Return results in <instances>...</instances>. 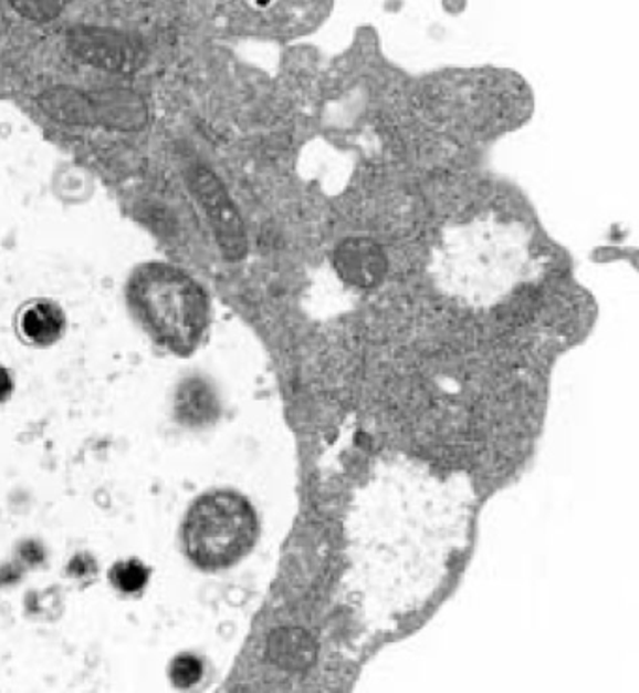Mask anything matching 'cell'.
<instances>
[{
	"label": "cell",
	"instance_id": "cell-1",
	"mask_svg": "<svg viewBox=\"0 0 639 693\" xmlns=\"http://www.w3.org/2000/svg\"><path fill=\"white\" fill-rule=\"evenodd\" d=\"M126 301L143 331L177 355L196 352L209 331L210 301L203 286L166 261L137 266L126 285Z\"/></svg>",
	"mask_w": 639,
	"mask_h": 693
},
{
	"label": "cell",
	"instance_id": "cell-2",
	"mask_svg": "<svg viewBox=\"0 0 639 693\" xmlns=\"http://www.w3.org/2000/svg\"><path fill=\"white\" fill-rule=\"evenodd\" d=\"M258 534V515L244 496L212 490L199 496L188 509L182 545L197 568L226 570L252 551Z\"/></svg>",
	"mask_w": 639,
	"mask_h": 693
},
{
	"label": "cell",
	"instance_id": "cell-3",
	"mask_svg": "<svg viewBox=\"0 0 639 693\" xmlns=\"http://www.w3.org/2000/svg\"><path fill=\"white\" fill-rule=\"evenodd\" d=\"M18 331L32 346H53L66 331V314L51 299H34L19 310Z\"/></svg>",
	"mask_w": 639,
	"mask_h": 693
},
{
	"label": "cell",
	"instance_id": "cell-4",
	"mask_svg": "<svg viewBox=\"0 0 639 693\" xmlns=\"http://www.w3.org/2000/svg\"><path fill=\"white\" fill-rule=\"evenodd\" d=\"M336 266L350 285L369 288L381 279L385 258L381 250L369 241H347L338 248Z\"/></svg>",
	"mask_w": 639,
	"mask_h": 693
},
{
	"label": "cell",
	"instance_id": "cell-5",
	"mask_svg": "<svg viewBox=\"0 0 639 693\" xmlns=\"http://www.w3.org/2000/svg\"><path fill=\"white\" fill-rule=\"evenodd\" d=\"M212 395L210 391L199 382H188L182 385L179 396H177V412L182 422L205 423L212 417Z\"/></svg>",
	"mask_w": 639,
	"mask_h": 693
},
{
	"label": "cell",
	"instance_id": "cell-6",
	"mask_svg": "<svg viewBox=\"0 0 639 693\" xmlns=\"http://www.w3.org/2000/svg\"><path fill=\"white\" fill-rule=\"evenodd\" d=\"M148 577H150V570L137 558L121 560L109 571L113 587L124 592V594L142 592L143 588L147 587Z\"/></svg>",
	"mask_w": 639,
	"mask_h": 693
},
{
	"label": "cell",
	"instance_id": "cell-7",
	"mask_svg": "<svg viewBox=\"0 0 639 693\" xmlns=\"http://www.w3.org/2000/svg\"><path fill=\"white\" fill-rule=\"evenodd\" d=\"M169 676L177 687L193 686L203 676V663L193 654H180L172 660Z\"/></svg>",
	"mask_w": 639,
	"mask_h": 693
},
{
	"label": "cell",
	"instance_id": "cell-8",
	"mask_svg": "<svg viewBox=\"0 0 639 693\" xmlns=\"http://www.w3.org/2000/svg\"><path fill=\"white\" fill-rule=\"evenodd\" d=\"M13 393V377L7 366L0 365V404L7 403Z\"/></svg>",
	"mask_w": 639,
	"mask_h": 693
}]
</instances>
